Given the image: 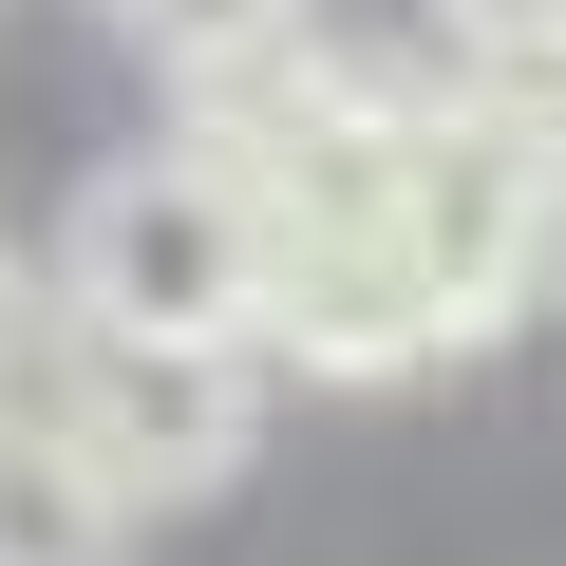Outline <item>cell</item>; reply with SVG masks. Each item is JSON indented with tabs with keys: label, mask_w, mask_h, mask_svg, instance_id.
I'll return each mask as SVG.
<instances>
[{
	"label": "cell",
	"mask_w": 566,
	"mask_h": 566,
	"mask_svg": "<svg viewBox=\"0 0 566 566\" xmlns=\"http://www.w3.org/2000/svg\"><path fill=\"white\" fill-rule=\"evenodd\" d=\"M0 566H133V510L76 472V434L39 397L0 416Z\"/></svg>",
	"instance_id": "4"
},
{
	"label": "cell",
	"mask_w": 566,
	"mask_h": 566,
	"mask_svg": "<svg viewBox=\"0 0 566 566\" xmlns=\"http://www.w3.org/2000/svg\"><path fill=\"white\" fill-rule=\"evenodd\" d=\"M57 340H133V359H264V227L208 151H114L57 227Z\"/></svg>",
	"instance_id": "1"
},
{
	"label": "cell",
	"mask_w": 566,
	"mask_h": 566,
	"mask_svg": "<svg viewBox=\"0 0 566 566\" xmlns=\"http://www.w3.org/2000/svg\"><path fill=\"white\" fill-rule=\"evenodd\" d=\"M39 359V283H20V245H0V378Z\"/></svg>",
	"instance_id": "6"
},
{
	"label": "cell",
	"mask_w": 566,
	"mask_h": 566,
	"mask_svg": "<svg viewBox=\"0 0 566 566\" xmlns=\"http://www.w3.org/2000/svg\"><path fill=\"white\" fill-rule=\"evenodd\" d=\"M114 20L208 95V76H245V57H283V39H303V0H114Z\"/></svg>",
	"instance_id": "5"
},
{
	"label": "cell",
	"mask_w": 566,
	"mask_h": 566,
	"mask_svg": "<svg viewBox=\"0 0 566 566\" xmlns=\"http://www.w3.org/2000/svg\"><path fill=\"white\" fill-rule=\"evenodd\" d=\"M57 434H76V472L151 528V510H208L227 472H245V434H264V378L245 359H133V340H57V397H39Z\"/></svg>",
	"instance_id": "3"
},
{
	"label": "cell",
	"mask_w": 566,
	"mask_h": 566,
	"mask_svg": "<svg viewBox=\"0 0 566 566\" xmlns=\"http://www.w3.org/2000/svg\"><path fill=\"white\" fill-rule=\"evenodd\" d=\"M264 359L283 378H434V359H472L397 189L378 208H322V227H264Z\"/></svg>",
	"instance_id": "2"
}]
</instances>
